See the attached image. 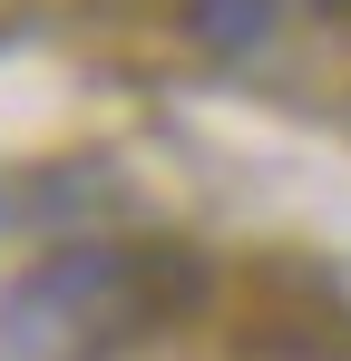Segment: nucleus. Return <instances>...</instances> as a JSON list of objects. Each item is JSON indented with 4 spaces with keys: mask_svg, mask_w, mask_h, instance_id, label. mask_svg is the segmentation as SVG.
<instances>
[{
    "mask_svg": "<svg viewBox=\"0 0 351 361\" xmlns=\"http://www.w3.org/2000/svg\"><path fill=\"white\" fill-rule=\"evenodd\" d=\"M185 30H195V49H215V59H254V49H273L283 0H185Z\"/></svg>",
    "mask_w": 351,
    "mask_h": 361,
    "instance_id": "nucleus-1",
    "label": "nucleus"
},
{
    "mask_svg": "<svg viewBox=\"0 0 351 361\" xmlns=\"http://www.w3.org/2000/svg\"><path fill=\"white\" fill-rule=\"evenodd\" d=\"M322 10H351V0H322Z\"/></svg>",
    "mask_w": 351,
    "mask_h": 361,
    "instance_id": "nucleus-2",
    "label": "nucleus"
}]
</instances>
